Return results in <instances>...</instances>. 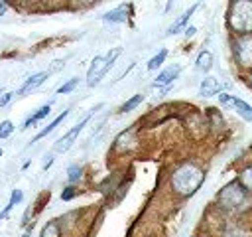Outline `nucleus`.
<instances>
[{"instance_id":"5","label":"nucleus","mask_w":252,"mask_h":237,"mask_svg":"<svg viewBox=\"0 0 252 237\" xmlns=\"http://www.w3.org/2000/svg\"><path fill=\"white\" fill-rule=\"evenodd\" d=\"M234 57L242 67H252V34L240 36L234 41Z\"/></svg>"},{"instance_id":"29","label":"nucleus","mask_w":252,"mask_h":237,"mask_svg":"<svg viewBox=\"0 0 252 237\" xmlns=\"http://www.w3.org/2000/svg\"><path fill=\"white\" fill-rule=\"evenodd\" d=\"M2 215H4V211H2V209H0V217H2Z\"/></svg>"},{"instance_id":"10","label":"nucleus","mask_w":252,"mask_h":237,"mask_svg":"<svg viewBox=\"0 0 252 237\" xmlns=\"http://www.w3.org/2000/svg\"><path fill=\"white\" fill-rule=\"evenodd\" d=\"M179 71H181V67L179 65H169L167 69H163L158 77H156V81H154V85L156 87H161V85H169L177 75H179Z\"/></svg>"},{"instance_id":"1","label":"nucleus","mask_w":252,"mask_h":237,"mask_svg":"<svg viewBox=\"0 0 252 237\" xmlns=\"http://www.w3.org/2000/svg\"><path fill=\"white\" fill-rule=\"evenodd\" d=\"M201 182H203L201 168L195 166V164H189V162L187 164H181L173 172V176H171V186H173V190L179 196H191V194H195V190L201 186Z\"/></svg>"},{"instance_id":"19","label":"nucleus","mask_w":252,"mask_h":237,"mask_svg":"<svg viewBox=\"0 0 252 237\" xmlns=\"http://www.w3.org/2000/svg\"><path fill=\"white\" fill-rule=\"evenodd\" d=\"M41 237H59V225L55 221H49L43 231H41Z\"/></svg>"},{"instance_id":"4","label":"nucleus","mask_w":252,"mask_h":237,"mask_svg":"<svg viewBox=\"0 0 252 237\" xmlns=\"http://www.w3.org/2000/svg\"><path fill=\"white\" fill-rule=\"evenodd\" d=\"M120 55V47H114L112 51H108L104 57L102 55H96L94 59H93V63H91V67H89V71H87V83H89V87H93V85H96L104 75H106V71L112 67V63H114V59Z\"/></svg>"},{"instance_id":"17","label":"nucleus","mask_w":252,"mask_h":237,"mask_svg":"<svg viewBox=\"0 0 252 237\" xmlns=\"http://www.w3.org/2000/svg\"><path fill=\"white\" fill-rule=\"evenodd\" d=\"M144 101V95H134V97H130L122 107H120V113H128V111H132V109H136L140 103Z\"/></svg>"},{"instance_id":"6","label":"nucleus","mask_w":252,"mask_h":237,"mask_svg":"<svg viewBox=\"0 0 252 237\" xmlns=\"http://www.w3.org/2000/svg\"><path fill=\"white\" fill-rule=\"evenodd\" d=\"M219 101H220L222 105L230 107L232 111H236V115L242 117L244 120L252 122V105H248L246 101L236 99V97H232V95H228V93H220V95H219Z\"/></svg>"},{"instance_id":"31","label":"nucleus","mask_w":252,"mask_h":237,"mask_svg":"<svg viewBox=\"0 0 252 237\" xmlns=\"http://www.w3.org/2000/svg\"><path fill=\"white\" fill-rule=\"evenodd\" d=\"M250 81H252V73H250Z\"/></svg>"},{"instance_id":"23","label":"nucleus","mask_w":252,"mask_h":237,"mask_svg":"<svg viewBox=\"0 0 252 237\" xmlns=\"http://www.w3.org/2000/svg\"><path fill=\"white\" fill-rule=\"evenodd\" d=\"M240 180L244 182L246 190H252V168H246V170L240 174Z\"/></svg>"},{"instance_id":"11","label":"nucleus","mask_w":252,"mask_h":237,"mask_svg":"<svg viewBox=\"0 0 252 237\" xmlns=\"http://www.w3.org/2000/svg\"><path fill=\"white\" fill-rule=\"evenodd\" d=\"M197 8H199V4H193V6L189 8V10H185V12H183V14H181V16H179V18H177V20H175V22H173L171 26H169V30H167V34H169V36H173V34H177V32H181V30L185 28V24L189 22V18H191V14H193V12L197 10Z\"/></svg>"},{"instance_id":"26","label":"nucleus","mask_w":252,"mask_h":237,"mask_svg":"<svg viewBox=\"0 0 252 237\" xmlns=\"http://www.w3.org/2000/svg\"><path fill=\"white\" fill-rule=\"evenodd\" d=\"M226 237H246V235H244V233H242V231H238V229H230V231H228V235H226Z\"/></svg>"},{"instance_id":"25","label":"nucleus","mask_w":252,"mask_h":237,"mask_svg":"<svg viewBox=\"0 0 252 237\" xmlns=\"http://www.w3.org/2000/svg\"><path fill=\"white\" fill-rule=\"evenodd\" d=\"M14 95H16V93H4V95L0 97V107H4V105H8V103H10V99H12Z\"/></svg>"},{"instance_id":"16","label":"nucleus","mask_w":252,"mask_h":237,"mask_svg":"<svg viewBox=\"0 0 252 237\" xmlns=\"http://www.w3.org/2000/svg\"><path fill=\"white\" fill-rule=\"evenodd\" d=\"M165 57H167V49H161V51H158L150 61H148V69L150 71H154V69H158L163 61H165Z\"/></svg>"},{"instance_id":"14","label":"nucleus","mask_w":252,"mask_h":237,"mask_svg":"<svg viewBox=\"0 0 252 237\" xmlns=\"http://www.w3.org/2000/svg\"><path fill=\"white\" fill-rule=\"evenodd\" d=\"M65 117H67V111H63V113H61V115H59L57 118H53V120H51V122H49V124H47L45 128H41V130H39V132H37V134L33 136V140H32V142H35V140H39V138L47 136V134H49L51 130H55V128H57V126H59V124L63 122V118H65Z\"/></svg>"},{"instance_id":"7","label":"nucleus","mask_w":252,"mask_h":237,"mask_svg":"<svg viewBox=\"0 0 252 237\" xmlns=\"http://www.w3.org/2000/svg\"><path fill=\"white\" fill-rule=\"evenodd\" d=\"M89 117H91V115H89ZM89 117H85V118H83V120H81L79 124H75V126H73V128H71V130H69L67 134H63V136H61V138H59V140L55 142L53 150H55V152H67V150H69V148L73 146V142L77 140V136H79V132L83 130V126L87 124Z\"/></svg>"},{"instance_id":"8","label":"nucleus","mask_w":252,"mask_h":237,"mask_svg":"<svg viewBox=\"0 0 252 237\" xmlns=\"http://www.w3.org/2000/svg\"><path fill=\"white\" fill-rule=\"evenodd\" d=\"M222 83L217 77H205L199 85V95L201 97H213V95H220Z\"/></svg>"},{"instance_id":"2","label":"nucleus","mask_w":252,"mask_h":237,"mask_svg":"<svg viewBox=\"0 0 252 237\" xmlns=\"http://www.w3.org/2000/svg\"><path fill=\"white\" fill-rule=\"evenodd\" d=\"M219 203L232 211V213H242L252 205V198L248 194L246 188H242L238 182H230L228 186H224L219 194Z\"/></svg>"},{"instance_id":"12","label":"nucleus","mask_w":252,"mask_h":237,"mask_svg":"<svg viewBox=\"0 0 252 237\" xmlns=\"http://www.w3.org/2000/svg\"><path fill=\"white\" fill-rule=\"evenodd\" d=\"M128 8H130V6H118V8L110 10V12H106V14L102 16V20H104V22H110V24L126 22V18H128Z\"/></svg>"},{"instance_id":"20","label":"nucleus","mask_w":252,"mask_h":237,"mask_svg":"<svg viewBox=\"0 0 252 237\" xmlns=\"http://www.w3.org/2000/svg\"><path fill=\"white\" fill-rule=\"evenodd\" d=\"M22 198H24V196H22V190H14V192H12V196H10V201H8L6 209H4V213H6V211H10L16 203H20V201H22Z\"/></svg>"},{"instance_id":"9","label":"nucleus","mask_w":252,"mask_h":237,"mask_svg":"<svg viewBox=\"0 0 252 237\" xmlns=\"http://www.w3.org/2000/svg\"><path fill=\"white\" fill-rule=\"evenodd\" d=\"M45 79H47V71H39V73H35V75H32V77H28V79H26V83L20 87L18 95H28L30 91L37 89Z\"/></svg>"},{"instance_id":"22","label":"nucleus","mask_w":252,"mask_h":237,"mask_svg":"<svg viewBox=\"0 0 252 237\" xmlns=\"http://www.w3.org/2000/svg\"><path fill=\"white\" fill-rule=\"evenodd\" d=\"M77 85H79V79H77V77H73V79H69L67 83H63V85L57 89V93H59V95H63V93H69V91H73Z\"/></svg>"},{"instance_id":"15","label":"nucleus","mask_w":252,"mask_h":237,"mask_svg":"<svg viewBox=\"0 0 252 237\" xmlns=\"http://www.w3.org/2000/svg\"><path fill=\"white\" fill-rule=\"evenodd\" d=\"M195 67H197L199 71H209V69L213 67V55H211V51H201V53L197 55Z\"/></svg>"},{"instance_id":"27","label":"nucleus","mask_w":252,"mask_h":237,"mask_svg":"<svg viewBox=\"0 0 252 237\" xmlns=\"http://www.w3.org/2000/svg\"><path fill=\"white\" fill-rule=\"evenodd\" d=\"M195 32H197V30H195V28L191 26V28H187V30H185V36H193Z\"/></svg>"},{"instance_id":"13","label":"nucleus","mask_w":252,"mask_h":237,"mask_svg":"<svg viewBox=\"0 0 252 237\" xmlns=\"http://www.w3.org/2000/svg\"><path fill=\"white\" fill-rule=\"evenodd\" d=\"M51 113V103H47V105H43V107H39L32 117H28L26 120H24V124H22V128H30L32 124H35V122H39L41 118H45L47 115Z\"/></svg>"},{"instance_id":"3","label":"nucleus","mask_w":252,"mask_h":237,"mask_svg":"<svg viewBox=\"0 0 252 237\" xmlns=\"http://www.w3.org/2000/svg\"><path fill=\"white\" fill-rule=\"evenodd\" d=\"M228 22H230L234 32H238L242 36H248L252 32V2L250 0L234 2L230 6Z\"/></svg>"},{"instance_id":"28","label":"nucleus","mask_w":252,"mask_h":237,"mask_svg":"<svg viewBox=\"0 0 252 237\" xmlns=\"http://www.w3.org/2000/svg\"><path fill=\"white\" fill-rule=\"evenodd\" d=\"M4 12H6V4H4V2H0V16H2Z\"/></svg>"},{"instance_id":"30","label":"nucleus","mask_w":252,"mask_h":237,"mask_svg":"<svg viewBox=\"0 0 252 237\" xmlns=\"http://www.w3.org/2000/svg\"><path fill=\"white\" fill-rule=\"evenodd\" d=\"M0 156H2V148H0Z\"/></svg>"},{"instance_id":"18","label":"nucleus","mask_w":252,"mask_h":237,"mask_svg":"<svg viewBox=\"0 0 252 237\" xmlns=\"http://www.w3.org/2000/svg\"><path fill=\"white\" fill-rule=\"evenodd\" d=\"M81 176H83V168H81L79 164H73V166H69V170H67V180H69L71 184L79 182V180H81Z\"/></svg>"},{"instance_id":"21","label":"nucleus","mask_w":252,"mask_h":237,"mask_svg":"<svg viewBox=\"0 0 252 237\" xmlns=\"http://www.w3.org/2000/svg\"><path fill=\"white\" fill-rule=\"evenodd\" d=\"M12 132H14L12 120H2V122H0V138H8Z\"/></svg>"},{"instance_id":"24","label":"nucleus","mask_w":252,"mask_h":237,"mask_svg":"<svg viewBox=\"0 0 252 237\" xmlns=\"http://www.w3.org/2000/svg\"><path fill=\"white\" fill-rule=\"evenodd\" d=\"M75 198V190L73 188H65V192L61 194V199L63 201H69V199H73Z\"/></svg>"}]
</instances>
